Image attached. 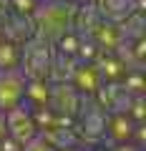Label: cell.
<instances>
[{
	"label": "cell",
	"mask_w": 146,
	"mask_h": 151,
	"mask_svg": "<svg viewBox=\"0 0 146 151\" xmlns=\"http://www.w3.org/2000/svg\"><path fill=\"white\" fill-rule=\"evenodd\" d=\"M111 151H144V149H141V144H136V141H124V144H114Z\"/></svg>",
	"instance_id": "obj_10"
},
{
	"label": "cell",
	"mask_w": 146,
	"mask_h": 151,
	"mask_svg": "<svg viewBox=\"0 0 146 151\" xmlns=\"http://www.w3.org/2000/svg\"><path fill=\"white\" fill-rule=\"evenodd\" d=\"M20 55H23L20 43H15L10 38H0V70L20 68Z\"/></svg>",
	"instance_id": "obj_7"
},
{
	"label": "cell",
	"mask_w": 146,
	"mask_h": 151,
	"mask_svg": "<svg viewBox=\"0 0 146 151\" xmlns=\"http://www.w3.org/2000/svg\"><path fill=\"white\" fill-rule=\"evenodd\" d=\"M3 121H5V136H10L18 144H25L33 136H38V121L33 116V111L25 103H18V106L8 108L3 113Z\"/></svg>",
	"instance_id": "obj_2"
},
{
	"label": "cell",
	"mask_w": 146,
	"mask_h": 151,
	"mask_svg": "<svg viewBox=\"0 0 146 151\" xmlns=\"http://www.w3.org/2000/svg\"><path fill=\"white\" fill-rule=\"evenodd\" d=\"M88 3H93V0H88Z\"/></svg>",
	"instance_id": "obj_14"
},
{
	"label": "cell",
	"mask_w": 146,
	"mask_h": 151,
	"mask_svg": "<svg viewBox=\"0 0 146 151\" xmlns=\"http://www.w3.org/2000/svg\"><path fill=\"white\" fill-rule=\"evenodd\" d=\"M70 86L76 88L81 96H96V91L103 86L101 70H98L96 63H81L76 65V70L70 73Z\"/></svg>",
	"instance_id": "obj_5"
},
{
	"label": "cell",
	"mask_w": 146,
	"mask_h": 151,
	"mask_svg": "<svg viewBox=\"0 0 146 151\" xmlns=\"http://www.w3.org/2000/svg\"><path fill=\"white\" fill-rule=\"evenodd\" d=\"M20 151H55V146L48 144V141L38 134V136H33L30 141H25V144L20 146Z\"/></svg>",
	"instance_id": "obj_9"
},
{
	"label": "cell",
	"mask_w": 146,
	"mask_h": 151,
	"mask_svg": "<svg viewBox=\"0 0 146 151\" xmlns=\"http://www.w3.org/2000/svg\"><path fill=\"white\" fill-rule=\"evenodd\" d=\"M25 73L20 68L13 70H0V111L5 113L8 108L23 103L25 96Z\"/></svg>",
	"instance_id": "obj_3"
},
{
	"label": "cell",
	"mask_w": 146,
	"mask_h": 151,
	"mask_svg": "<svg viewBox=\"0 0 146 151\" xmlns=\"http://www.w3.org/2000/svg\"><path fill=\"white\" fill-rule=\"evenodd\" d=\"M5 136V121H3V111H0V139Z\"/></svg>",
	"instance_id": "obj_12"
},
{
	"label": "cell",
	"mask_w": 146,
	"mask_h": 151,
	"mask_svg": "<svg viewBox=\"0 0 146 151\" xmlns=\"http://www.w3.org/2000/svg\"><path fill=\"white\" fill-rule=\"evenodd\" d=\"M55 151H88V149H83L81 144H68V146H60V149H55Z\"/></svg>",
	"instance_id": "obj_11"
},
{
	"label": "cell",
	"mask_w": 146,
	"mask_h": 151,
	"mask_svg": "<svg viewBox=\"0 0 146 151\" xmlns=\"http://www.w3.org/2000/svg\"><path fill=\"white\" fill-rule=\"evenodd\" d=\"M136 126H139V124H136L129 113H126V108L108 111V113H106V124H103V136H108V141H111V144L134 141Z\"/></svg>",
	"instance_id": "obj_4"
},
{
	"label": "cell",
	"mask_w": 146,
	"mask_h": 151,
	"mask_svg": "<svg viewBox=\"0 0 146 151\" xmlns=\"http://www.w3.org/2000/svg\"><path fill=\"white\" fill-rule=\"evenodd\" d=\"M8 5H10V10L15 13L18 18H25V20H30L33 13L38 10L40 0H8Z\"/></svg>",
	"instance_id": "obj_8"
},
{
	"label": "cell",
	"mask_w": 146,
	"mask_h": 151,
	"mask_svg": "<svg viewBox=\"0 0 146 151\" xmlns=\"http://www.w3.org/2000/svg\"><path fill=\"white\" fill-rule=\"evenodd\" d=\"M38 28L40 38H58L70 28L73 20V5L60 3V0H40L38 10L30 18Z\"/></svg>",
	"instance_id": "obj_1"
},
{
	"label": "cell",
	"mask_w": 146,
	"mask_h": 151,
	"mask_svg": "<svg viewBox=\"0 0 146 151\" xmlns=\"http://www.w3.org/2000/svg\"><path fill=\"white\" fill-rule=\"evenodd\" d=\"M91 151H106V149H103V146H98V149H91Z\"/></svg>",
	"instance_id": "obj_13"
},
{
	"label": "cell",
	"mask_w": 146,
	"mask_h": 151,
	"mask_svg": "<svg viewBox=\"0 0 146 151\" xmlns=\"http://www.w3.org/2000/svg\"><path fill=\"white\" fill-rule=\"evenodd\" d=\"M141 0H93L98 10V18L108 23H124L131 13L139 10Z\"/></svg>",
	"instance_id": "obj_6"
}]
</instances>
